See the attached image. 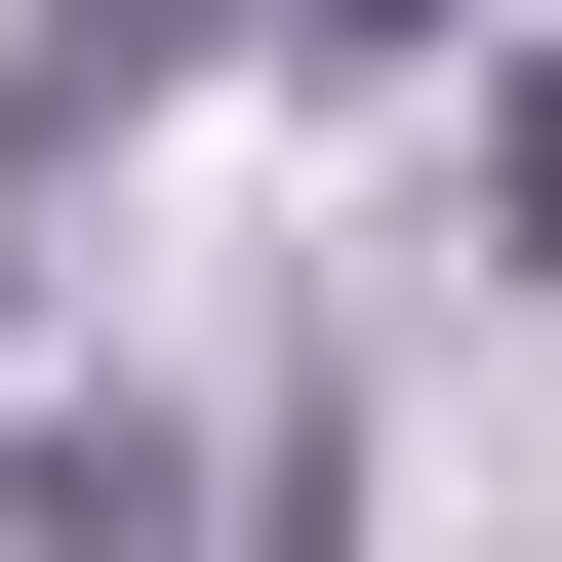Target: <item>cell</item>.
Here are the masks:
<instances>
[{
	"label": "cell",
	"instance_id": "cell-2",
	"mask_svg": "<svg viewBox=\"0 0 562 562\" xmlns=\"http://www.w3.org/2000/svg\"><path fill=\"white\" fill-rule=\"evenodd\" d=\"M201 41H241V0H41V81H201Z\"/></svg>",
	"mask_w": 562,
	"mask_h": 562
},
{
	"label": "cell",
	"instance_id": "cell-3",
	"mask_svg": "<svg viewBox=\"0 0 562 562\" xmlns=\"http://www.w3.org/2000/svg\"><path fill=\"white\" fill-rule=\"evenodd\" d=\"M322 41H442V0H322Z\"/></svg>",
	"mask_w": 562,
	"mask_h": 562
},
{
	"label": "cell",
	"instance_id": "cell-1",
	"mask_svg": "<svg viewBox=\"0 0 562 562\" xmlns=\"http://www.w3.org/2000/svg\"><path fill=\"white\" fill-rule=\"evenodd\" d=\"M0 562H201V442H121V402H81V442H0Z\"/></svg>",
	"mask_w": 562,
	"mask_h": 562
}]
</instances>
